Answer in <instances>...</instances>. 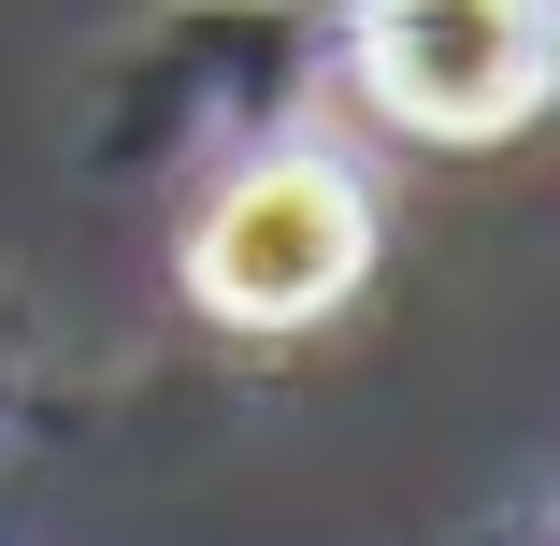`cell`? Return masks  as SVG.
<instances>
[{"label":"cell","mask_w":560,"mask_h":546,"mask_svg":"<svg viewBox=\"0 0 560 546\" xmlns=\"http://www.w3.org/2000/svg\"><path fill=\"white\" fill-rule=\"evenodd\" d=\"M374 116L417 144H503L560 86V0H346Z\"/></svg>","instance_id":"cell-1"},{"label":"cell","mask_w":560,"mask_h":546,"mask_svg":"<svg viewBox=\"0 0 560 546\" xmlns=\"http://www.w3.org/2000/svg\"><path fill=\"white\" fill-rule=\"evenodd\" d=\"M360 274H374V201L316 144L245 159L201 201V231H187V288H201V316H231V332H302V316H330Z\"/></svg>","instance_id":"cell-2"}]
</instances>
